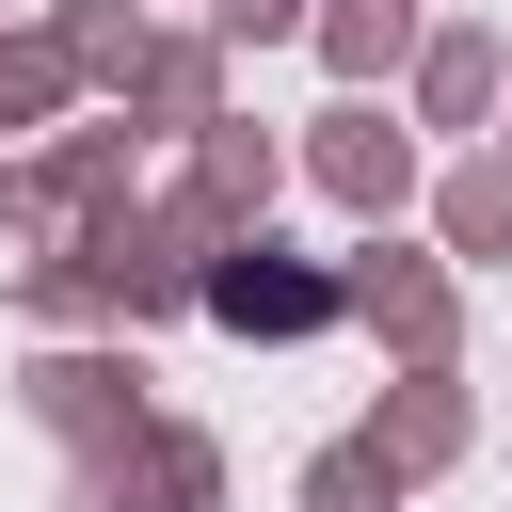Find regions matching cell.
<instances>
[{
  "label": "cell",
  "instance_id": "1",
  "mask_svg": "<svg viewBox=\"0 0 512 512\" xmlns=\"http://www.w3.org/2000/svg\"><path fill=\"white\" fill-rule=\"evenodd\" d=\"M192 320H224L240 352H304V336H336V320H352V256H304V240L240 224V240H208Z\"/></svg>",
  "mask_w": 512,
  "mask_h": 512
},
{
  "label": "cell",
  "instance_id": "2",
  "mask_svg": "<svg viewBox=\"0 0 512 512\" xmlns=\"http://www.w3.org/2000/svg\"><path fill=\"white\" fill-rule=\"evenodd\" d=\"M352 336L384 368H464V256L400 240V224H352Z\"/></svg>",
  "mask_w": 512,
  "mask_h": 512
},
{
  "label": "cell",
  "instance_id": "3",
  "mask_svg": "<svg viewBox=\"0 0 512 512\" xmlns=\"http://www.w3.org/2000/svg\"><path fill=\"white\" fill-rule=\"evenodd\" d=\"M304 192L336 224H416L432 208V128L384 112V96H336V112H304Z\"/></svg>",
  "mask_w": 512,
  "mask_h": 512
},
{
  "label": "cell",
  "instance_id": "4",
  "mask_svg": "<svg viewBox=\"0 0 512 512\" xmlns=\"http://www.w3.org/2000/svg\"><path fill=\"white\" fill-rule=\"evenodd\" d=\"M16 416L80 464V448H112V432H144V416H160V368H144V336H32Z\"/></svg>",
  "mask_w": 512,
  "mask_h": 512
},
{
  "label": "cell",
  "instance_id": "5",
  "mask_svg": "<svg viewBox=\"0 0 512 512\" xmlns=\"http://www.w3.org/2000/svg\"><path fill=\"white\" fill-rule=\"evenodd\" d=\"M64 512H224V432L160 400L144 432H112V448L64 464Z\"/></svg>",
  "mask_w": 512,
  "mask_h": 512
},
{
  "label": "cell",
  "instance_id": "6",
  "mask_svg": "<svg viewBox=\"0 0 512 512\" xmlns=\"http://www.w3.org/2000/svg\"><path fill=\"white\" fill-rule=\"evenodd\" d=\"M288 176H304V144H272V112H208V128L176 144V208H192L208 240L272 224V208H288Z\"/></svg>",
  "mask_w": 512,
  "mask_h": 512
},
{
  "label": "cell",
  "instance_id": "7",
  "mask_svg": "<svg viewBox=\"0 0 512 512\" xmlns=\"http://www.w3.org/2000/svg\"><path fill=\"white\" fill-rule=\"evenodd\" d=\"M112 112H128V128H144V144H192V128H208V112H240V48H224V32H208V16H160V32H144V64H128V96H112Z\"/></svg>",
  "mask_w": 512,
  "mask_h": 512
},
{
  "label": "cell",
  "instance_id": "8",
  "mask_svg": "<svg viewBox=\"0 0 512 512\" xmlns=\"http://www.w3.org/2000/svg\"><path fill=\"white\" fill-rule=\"evenodd\" d=\"M496 96H512V48H496L480 16H432V32H416V64H400V112H416V128H448V144H480V128H496Z\"/></svg>",
  "mask_w": 512,
  "mask_h": 512
},
{
  "label": "cell",
  "instance_id": "9",
  "mask_svg": "<svg viewBox=\"0 0 512 512\" xmlns=\"http://www.w3.org/2000/svg\"><path fill=\"white\" fill-rule=\"evenodd\" d=\"M368 448H384L400 480H448V464L480 448V400H464V368H384V400H368Z\"/></svg>",
  "mask_w": 512,
  "mask_h": 512
},
{
  "label": "cell",
  "instance_id": "10",
  "mask_svg": "<svg viewBox=\"0 0 512 512\" xmlns=\"http://www.w3.org/2000/svg\"><path fill=\"white\" fill-rule=\"evenodd\" d=\"M32 192H48V240H64L80 208L144 192V128H128V112H96V128H32Z\"/></svg>",
  "mask_w": 512,
  "mask_h": 512
},
{
  "label": "cell",
  "instance_id": "11",
  "mask_svg": "<svg viewBox=\"0 0 512 512\" xmlns=\"http://www.w3.org/2000/svg\"><path fill=\"white\" fill-rule=\"evenodd\" d=\"M416 32H432V0H320V32H304V48H320V80H336V96H384V80L416 64Z\"/></svg>",
  "mask_w": 512,
  "mask_h": 512
},
{
  "label": "cell",
  "instance_id": "12",
  "mask_svg": "<svg viewBox=\"0 0 512 512\" xmlns=\"http://www.w3.org/2000/svg\"><path fill=\"white\" fill-rule=\"evenodd\" d=\"M432 240L464 256V272H496L512 256V144L480 128V144H448V176H432Z\"/></svg>",
  "mask_w": 512,
  "mask_h": 512
},
{
  "label": "cell",
  "instance_id": "13",
  "mask_svg": "<svg viewBox=\"0 0 512 512\" xmlns=\"http://www.w3.org/2000/svg\"><path fill=\"white\" fill-rule=\"evenodd\" d=\"M48 32H64V64L96 80V112L128 96V64H144V32H160V0H32Z\"/></svg>",
  "mask_w": 512,
  "mask_h": 512
},
{
  "label": "cell",
  "instance_id": "14",
  "mask_svg": "<svg viewBox=\"0 0 512 512\" xmlns=\"http://www.w3.org/2000/svg\"><path fill=\"white\" fill-rule=\"evenodd\" d=\"M80 96H96V80L64 64V32H48V16H16V32H0V128H64Z\"/></svg>",
  "mask_w": 512,
  "mask_h": 512
},
{
  "label": "cell",
  "instance_id": "15",
  "mask_svg": "<svg viewBox=\"0 0 512 512\" xmlns=\"http://www.w3.org/2000/svg\"><path fill=\"white\" fill-rule=\"evenodd\" d=\"M400 496H416V480L368 448V416H352L336 448H304V512H400Z\"/></svg>",
  "mask_w": 512,
  "mask_h": 512
},
{
  "label": "cell",
  "instance_id": "16",
  "mask_svg": "<svg viewBox=\"0 0 512 512\" xmlns=\"http://www.w3.org/2000/svg\"><path fill=\"white\" fill-rule=\"evenodd\" d=\"M208 32H224V48H304L320 0H208Z\"/></svg>",
  "mask_w": 512,
  "mask_h": 512
},
{
  "label": "cell",
  "instance_id": "17",
  "mask_svg": "<svg viewBox=\"0 0 512 512\" xmlns=\"http://www.w3.org/2000/svg\"><path fill=\"white\" fill-rule=\"evenodd\" d=\"M0 240H16V256L48 240V192H32V144H0Z\"/></svg>",
  "mask_w": 512,
  "mask_h": 512
},
{
  "label": "cell",
  "instance_id": "18",
  "mask_svg": "<svg viewBox=\"0 0 512 512\" xmlns=\"http://www.w3.org/2000/svg\"><path fill=\"white\" fill-rule=\"evenodd\" d=\"M496 144H512V96H496Z\"/></svg>",
  "mask_w": 512,
  "mask_h": 512
},
{
  "label": "cell",
  "instance_id": "19",
  "mask_svg": "<svg viewBox=\"0 0 512 512\" xmlns=\"http://www.w3.org/2000/svg\"><path fill=\"white\" fill-rule=\"evenodd\" d=\"M160 16H176V0H160Z\"/></svg>",
  "mask_w": 512,
  "mask_h": 512
}]
</instances>
